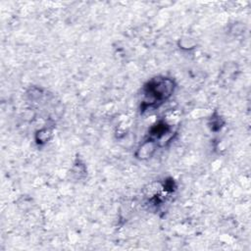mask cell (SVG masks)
Here are the masks:
<instances>
[{"label":"cell","mask_w":251,"mask_h":251,"mask_svg":"<svg viewBox=\"0 0 251 251\" xmlns=\"http://www.w3.org/2000/svg\"><path fill=\"white\" fill-rule=\"evenodd\" d=\"M173 89L174 84L171 79H154L148 83V86H146L145 94L150 103H155L157 101L161 102L171 95Z\"/></svg>","instance_id":"6da1fadb"}]
</instances>
